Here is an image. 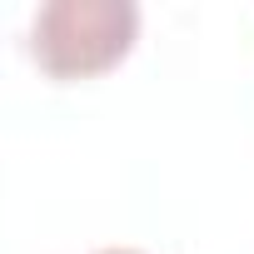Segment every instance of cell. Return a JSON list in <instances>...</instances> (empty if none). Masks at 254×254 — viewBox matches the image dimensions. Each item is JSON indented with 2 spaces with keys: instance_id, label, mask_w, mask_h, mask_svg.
<instances>
[{
  "instance_id": "obj_2",
  "label": "cell",
  "mask_w": 254,
  "mask_h": 254,
  "mask_svg": "<svg viewBox=\"0 0 254 254\" xmlns=\"http://www.w3.org/2000/svg\"><path fill=\"white\" fill-rule=\"evenodd\" d=\"M100 254H140V249H100Z\"/></svg>"
},
{
  "instance_id": "obj_1",
  "label": "cell",
  "mask_w": 254,
  "mask_h": 254,
  "mask_svg": "<svg viewBox=\"0 0 254 254\" xmlns=\"http://www.w3.org/2000/svg\"><path fill=\"white\" fill-rule=\"evenodd\" d=\"M140 40V5L130 0H50L30 20V55L50 80H95Z\"/></svg>"
}]
</instances>
